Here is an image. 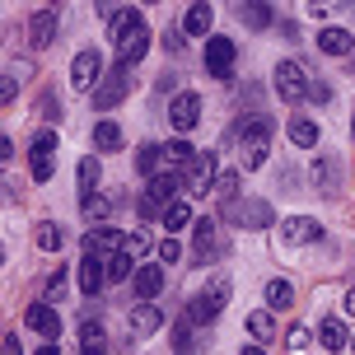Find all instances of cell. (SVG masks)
Wrapping results in <instances>:
<instances>
[{"instance_id": "1", "label": "cell", "mask_w": 355, "mask_h": 355, "mask_svg": "<svg viewBox=\"0 0 355 355\" xmlns=\"http://www.w3.org/2000/svg\"><path fill=\"white\" fill-rule=\"evenodd\" d=\"M107 37H112V47H117V66L131 71L145 52H150V24H145L141 10H112L107 15Z\"/></svg>"}, {"instance_id": "2", "label": "cell", "mask_w": 355, "mask_h": 355, "mask_svg": "<svg viewBox=\"0 0 355 355\" xmlns=\"http://www.w3.org/2000/svg\"><path fill=\"white\" fill-rule=\"evenodd\" d=\"M225 304H230V281H211L206 290H196L192 300H187V313H182V318L192 322V327H201V322L220 318V313H225Z\"/></svg>"}, {"instance_id": "3", "label": "cell", "mask_w": 355, "mask_h": 355, "mask_svg": "<svg viewBox=\"0 0 355 355\" xmlns=\"http://www.w3.org/2000/svg\"><path fill=\"white\" fill-rule=\"evenodd\" d=\"M271 136H276V122H271V117H252V122H243V150H239V159H243V168H248V173L266 164Z\"/></svg>"}, {"instance_id": "4", "label": "cell", "mask_w": 355, "mask_h": 355, "mask_svg": "<svg viewBox=\"0 0 355 355\" xmlns=\"http://www.w3.org/2000/svg\"><path fill=\"white\" fill-rule=\"evenodd\" d=\"M225 220L239 230H266V225H276V211L257 196H234V201H225Z\"/></svg>"}, {"instance_id": "5", "label": "cell", "mask_w": 355, "mask_h": 355, "mask_svg": "<svg viewBox=\"0 0 355 355\" xmlns=\"http://www.w3.org/2000/svg\"><path fill=\"white\" fill-rule=\"evenodd\" d=\"M56 131H37L33 145H28V178L33 182H52L56 178Z\"/></svg>"}, {"instance_id": "6", "label": "cell", "mask_w": 355, "mask_h": 355, "mask_svg": "<svg viewBox=\"0 0 355 355\" xmlns=\"http://www.w3.org/2000/svg\"><path fill=\"white\" fill-rule=\"evenodd\" d=\"M271 85H276V94H281L285 103H304V98H309V85H313V80L304 75L300 61H281V66L271 71Z\"/></svg>"}, {"instance_id": "7", "label": "cell", "mask_w": 355, "mask_h": 355, "mask_svg": "<svg viewBox=\"0 0 355 355\" xmlns=\"http://www.w3.org/2000/svg\"><path fill=\"white\" fill-rule=\"evenodd\" d=\"M103 75H107V66H103V56L94 52V47H85V52H75V61H71V85L80 89V94H94Z\"/></svg>"}, {"instance_id": "8", "label": "cell", "mask_w": 355, "mask_h": 355, "mask_svg": "<svg viewBox=\"0 0 355 355\" xmlns=\"http://www.w3.org/2000/svg\"><path fill=\"white\" fill-rule=\"evenodd\" d=\"M126 94H131V71L112 66V71L98 80V89H94V107H98V112H112V107L122 103Z\"/></svg>"}, {"instance_id": "9", "label": "cell", "mask_w": 355, "mask_h": 355, "mask_svg": "<svg viewBox=\"0 0 355 355\" xmlns=\"http://www.w3.org/2000/svg\"><path fill=\"white\" fill-rule=\"evenodd\" d=\"M211 187H215V155H211V150H196V159L182 168V192L206 196Z\"/></svg>"}, {"instance_id": "10", "label": "cell", "mask_w": 355, "mask_h": 355, "mask_svg": "<svg viewBox=\"0 0 355 355\" xmlns=\"http://www.w3.org/2000/svg\"><path fill=\"white\" fill-rule=\"evenodd\" d=\"M318 239H322V225L313 215H290V220H281V243L285 248H309V243H318Z\"/></svg>"}, {"instance_id": "11", "label": "cell", "mask_w": 355, "mask_h": 355, "mask_svg": "<svg viewBox=\"0 0 355 355\" xmlns=\"http://www.w3.org/2000/svg\"><path fill=\"white\" fill-rule=\"evenodd\" d=\"M234 56H239V47H234V37H206V71L215 75V80H230L234 75Z\"/></svg>"}, {"instance_id": "12", "label": "cell", "mask_w": 355, "mask_h": 355, "mask_svg": "<svg viewBox=\"0 0 355 355\" xmlns=\"http://www.w3.org/2000/svg\"><path fill=\"white\" fill-rule=\"evenodd\" d=\"M56 33H61V19H56V10H33V15H28V47H33V52L52 47Z\"/></svg>"}, {"instance_id": "13", "label": "cell", "mask_w": 355, "mask_h": 355, "mask_svg": "<svg viewBox=\"0 0 355 355\" xmlns=\"http://www.w3.org/2000/svg\"><path fill=\"white\" fill-rule=\"evenodd\" d=\"M196 122H201V98H196L192 89L173 94V103H168V126H173V131H192Z\"/></svg>"}, {"instance_id": "14", "label": "cell", "mask_w": 355, "mask_h": 355, "mask_svg": "<svg viewBox=\"0 0 355 355\" xmlns=\"http://www.w3.org/2000/svg\"><path fill=\"white\" fill-rule=\"evenodd\" d=\"M85 252H98V257L126 252V234H122V230H112V225H89V234H85Z\"/></svg>"}, {"instance_id": "15", "label": "cell", "mask_w": 355, "mask_h": 355, "mask_svg": "<svg viewBox=\"0 0 355 355\" xmlns=\"http://www.w3.org/2000/svg\"><path fill=\"white\" fill-rule=\"evenodd\" d=\"M192 252L201 257V262H211V257H220V225H215L211 215H201V220H192Z\"/></svg>"}, {"instance_id": "16", "label": "cell", "mask_w": 355, "mask_h": 355, "mask_svg": "<svg viewBox=\"0 0 355 355\" xmlns=\"http://www.w3.org/2000/svg\"><path fill=\"white\" fill-rule=\"evenodd\" d=\"M159 290H164V266L159 262L136 266V276H131V295H136L141 304H150V300H159Z\"/></svg>"}, {"instance_id": "17", "label": "cell", "mask_w": 355, "mask_h": 355, "mask_svg": "<svg viewBox=\"0 0 355 355\" xmlns=\"http://www.w3.org/2000/svg\"><path fill=\"white\" fill-rule=\"evenodd\" d=\"M145 196H150L159 211H168L173 201H182V173H159V178H150Z\"/></svg>"}, {"instance_id": "18", "label": "cell", "mask_w": 355, "mask_h": 355, "mask_svg": "<svg viewBox=\"0 0 355 355\" xmlns=\"http://www.w3.org/2000/svg\"><path fill=\"white\" fill-rule=\"evenodd\" d=\"M24 322H28L33 332H42V337H61V313H56V304H47V300L28 304V313H24Z\"/></svg>"}, {"instance_id": "19", "label": "cell", "mask_w": 355, "mask_h": 355, "mask_svg": "<svg viewBox=\"0 0 355 355\" xmlns=\"http://www.w3.org/2000/svg\"><path fill=\"white\" fill-rule=\"evenodd\" d=\"M103 262H107V257H98V252H85V257H80V295H89V300H94V295L107 285Z\"/></svg>"}, {"instance_id": "20", "label": "cell", "mask_w": 355, "mask_h": 355, "mask_svg": "<svg viewBox=\"0 0 355 355\" xmlns=\"http://www.w3.org/2000/svg\"><path fill=\"white\" fill-rule=\"evenodd\" d=\"M126 327H131V337H155V332L164 327V313L155 309V304H136L131 318H126Z\"/></svg>"}, {"instance_id": "21", "label": "cell", "mask_w": 355, "mask_h": 355, "mask_svg": "<svg viewBox=\"0 0 355 355\" xmlns=\"http://www.w3.org/2000/svg\"><path fill=\"white\" fill-rule=\"evenodd\" d=\"M313 187L327 192V196L341 192V164L332 159V155H318V159H313Z\"/></svg>"}, {"instance_id": "22", "label": "cell", "mask_w": 355, "mask_h": 355, "mask_svg": "<svg viewBox=\"0 0 355 355\" xmlns=\"http://www.w3.org/2000/svg\"><path fill=\"white\" fill-rule=\"evenodd\" d=\"M318 52H327V56H355V37H351V28H318Z\"/></svg>"}, {"instance_id": "23", "label": "cell", "mask_w": 355, "mask_h": 355, "mask_svg": "<svg viewBox=\"0 0 355 355\" xmlns=\"http://www.w3.org/2000/svg\"><path fill=\"white\" fill-rule=\"evenodd\" d=\"M211 24H215V10L206 5V0L187 5V15H182V33L187 37H211Z\"/></svg>"}, {"instance_id": "24", "label": "cell", "mask_w": 355, "mask_h": 355, "mask_svg": "<svg viewBox=\"0 0 355 355\" xmlns=\"http://www.w3.org/2000/svg\"><path fill=\"white\" fill-rule=\"evenodd\" d=\"M318 341H322V351H346V346H351V332H346L341 318H322L318 322Z\"/></svg>"}, {"instance_id": "25", "label": "cell", "mask_w": 355, "mask_h": 355, "mask_svg": "<svg viewBox=\"0 0 355 355\" xmlns=\"http://www.w3.org/2000/svg\"><path fill=\"white\" fill-rule=\"evenodd\" d=\"M239 19H243L248 28H271V24H276V10L262 5V0H239Z\"/></svg>"}, {"instance_id": "26", "label": "cell", "mask_w": 355, "mask_h": 355, "mask_svg": "<svg viewBox=\"0 0 355 355\" xmlns=\"http://www.w3.org/2000/svg\"><path fill=\"white\" fill-rule=\"evenodd\" d=\"M285 136H290V141L300 145V150H313V145H318V122H313V117H290V126H285Z\"/></svg>"}, {"instance_id": "27", "label": "cell", "mask_w": 355, "mask_h": 355, "mask_svg": "<svg viewBox=\"0 0 355 355\" xmlns=\"http://www.w3.org/2000/svg\"><path fill=\"white\" fill-rule=\"evenodd\" d=\"M192 220H196V215H192V206H187V201H173V206H168V211L159 215V225L168 230V239H178V234L187 230Z\"/></svg>"}, {"instance_id": "28", "label": "cell", "mask_w": 355, "mask_h": 355, "mask_svg": "<svg viewBox=\"0 0 355 355\" xmlns=\"http://www.w3.org/2000/svg\"><path fill=\"white\" fill-rule=\"evenodd\" d=\"M33 239H37V248H42V252H61V248H66V230H61L56 220H42V225L33 230Z\"/></svg>"}, {"instance_id": "29", "label": "cell", "mask_w": 355, "mask_h": 355, "mask_svg": "<svg viewBox=\"0 0 355 355\" xmlns=\"http://www.w3.org/2000/svg\"><path fill=\"white\" fill-rule=\"evenodd\" d=\"M266 309H290L295 304V285L285 281V276H276V281H266Z\"/></svg>"}, {"instance_id": "30", "label": "cell", "mask_w": 355, "mask_h": 355, "mask_svg": "<svg viewBox=\"0 0 355 355\" xmlns=\"http://www.w3.org/2000/svg\"><path fill=\"white\" fill-rule=\"evenodd\" d=\"M75 173H80V201H85V196H94V192H98V178H103V168H98V159H94V155H85Z\"/></svg>"}, {"instance_id": "31", "label": "cell", "mask_w": 355, "mask_h": 355, "mask_svg": "<svg viewBox=\"0 0 355 355\" xmlns=\"http://www.w3.org/2000/svg\"><path fill=\"white\" fill-rule=\"evenodd\" d=\"M136 168H141V178H159V173H168V168H164V150H159V145H141V155H136Z\"/></svg>"}, {"instance_id": "32", "label": "cell", "mask_w": 355, "mask_h": 355, "mask_svg": "<svg viewBox=\"0 0 355 355\" xmlns=\"http://www.w3.org/2000/svg\"><path fill=\"white\" fill-rule=\"evenodd\" d=\"M94 145H98V150H122V126L117 122H94Z\"/></svg>"}, {"instance_id": "33", "label": "cell", "mask_w": 355, "mask_h": 355, "mask_svg": "<svg viewBox=\"0 0 355 355\" xmlns=\"http://www.w3.org/2000/svg\"><path fill=\"white\" fill-rule=\"evenodd\" d=\"M248 332L257 337V346L276 337V318H271V309H257V313H248Z\"/></svg>"}, {"instance_id": "34", "label": "cell", "mask_w": 355, "mask_h": 355, "mask_svg": "<svg viewBox=\"0 0 355 355\" xmlns=\"http://www.w3.org/2000/svg\"><path fill=\"white\" fill-rule=\"evenodd\" d=\"M103 276H107L112 285L126 281V276H136V271H131V257H126V252H112V257L103 262Z\"/></svg>"}, {"instance_id": "35", "label": "cell", "mask_w": 355, "mask_h": 355, "mask_svg": "<svg viewBox=\"0 0 355 355\" xmlns=\"http://www.w3.org/2000/svg\"><path fill=\"white\" fill-rule=\"evenodd\" d=\"M80 206H85V215L94 220V225H103V220H107V211H112V201H107V196H98V192H94V196H85Z\"/></svg>"}, {"instance_id": "36", "label": "cell", "mask_w": 355, "mask_h": 355, "mask_svg": "<svg viewBox=\"0 0 355 355\" xmlns=\"http://www.w3.org/2000/svg\"><path fill=\"white\" fill-rule=\"evenodd\" d=\"M66 285H71V271L56 266L52 276H47V300H66Z\"/></svg>"}, {"instance_id": "37", "label": "cell", "mask_w": 355, "mask_h": 355, "mask_svg": "<svg viewBox=\"0 0 355 355\" xmlns=\"http://www.w3.org/2000/svg\"><path fill=\"white\" fill-rule=\"evenodd\" d=\"M24 75H28V66H19L15 75H0V107H5V103L19 94V80H24Z\"/></svg>"}, {"instance_id": "38", "label": "cell", "mask_w": 355, "mask_h": 355, "mask_svg": "<svg viewBox=\"0 0 355 355\" xmlns=\"http://www.w3.org/2000/svg\"><path fill=\"white\" fill-rule=\"evenodd\" d=\"M145 252H150V234H145V230H131V234H126V257L136 262V257H145Z\"/></svg>"}, {"instance_id": "39", "label": "cell", "mask_w": 355, "mask_h": 355, "mask_svg": "<svg viewBox=\"0 0 355 355\" xmlns=\"http://www.w3.org/2000/svg\"><path fill=\"white\" fill-rule=\"evenodd\" d=\"M173 351L178 355H192V322H187V318L173 327Z\"/></svg>"}, {"instance_id": "40", "label": "cell", "mask_w": 355, "mask_h": 355, "mask_svg": "<svg viewBox=\"0 0 355 355\" xmlns=\"http://www.w3.org/2000/svg\"><path fill=\"white\" fill-rule=\"evenodd\" d=\"M37 117H47V122H61V98H56V94H42V98H37Z\"/></svg>"}, {"instance_id": "41", "label": "cell", "mask_w": 355, "mask_h": 355, "mask_svg": "<svg viewBox=\"0 0 355 355\" xmlns=\"http://www.w3.org/2000/svg\"><path fill=\"white\" fill-rule=\"evenodd\" d=\"M215 192L225 196V201H234V196H239V173H234V168H230V173H220V178H215Z\"/></svg>"}, {"instance_id": "42", "label": "cell", "mask_w": 355, "mask_h": 355, "mask_svg": "<svg viewBox=\"0 0 355 355\" xmlns=\"http://www.w3.org/2000/svg\"><path fill=\"white\" fill-rule=\"evenodd\" d=\"M309 337H313V332H309L304 322H295V327L285 332V346H290V351H304V346H309Z\"/></svg>"}, {"instance_id": "43", "label": "cell", "mask_w": 355, "mask_h": 355, "mask_svg": "<svg viewBox=\"0 0 355 355\" xmlns=\"http://www.w3.org/2000/svg\"><path fill=\"white\" fill-rule=\"evenodd\" d=\"M178 257H182V243H178V239H164V243H159V266L178 262Z\"/></svg>"}, {"instance_id": "44", "label": "cell", "mask_w": 355, "mask_h": 355, "mask_svg": "<svg viewBox=\"0 0 355 355\" xmlns=\"http://www.w3.org/2000/svg\"><path fill=\"white\" fill-rule=\"evenodd\" d=\"M80 337H85V346H103V327H98V322H85Z\"/></svg>"}, {"instance_id": "45", "label": "cell", "mask_w": 355, "mask_h": 355, "mask_svg": "<svg viewBox=\"0 0 355 355\" xmlns=\"http://www.w3.org/2000/svg\"><path fill=\"white\" fill-rule=\"evenodd\" d=\"M309 98H313V103H327V98H332V85L313 80V85H309Z\"/></svg>"}, {"instance_id": "46", "label": "cell", "mask_w": 355, "mask_h": 355, "mask_svg": "<svg viewBox=\"0 0 355 355\" xmlns=\"http://www.w3.org/2000/svg\"><path fill=\"white\" fill-rule=\"evenodd\" d=\"M164 47H168V52H182V47H187V42H182V33H173V28H168V33H164Z\"/></svg>"}, {"instance_id": "47", "label": "cell", "mask_w": 355, "mask_h": 355, "mask_svg": "<svg viewBox=\"0 0 355 355\" xmlns=\"http://www.w3.org/2000/svg\"><path fill=\"white\" fill-rule=\"evenodd\" d=\"M10 159H15V141L0 131V164H10Z\"/></svg>"}, {"instance_id": "48", "label": "cell", "mask_w": 355, "mask_h": 355, "mask_svg": "<svg viewBox=\"0 0 355 355\" xmlns=\"http://www.w3.org/2000/svg\"><path fill=\"white\" fill-rule=\"evenodd\" d=\"M0 355H24V346H19V337H5V341H0Z\"/></svg>"}, {"instance_id": "49", "label": "cell", "mask_w": 355, "mask_h": 355, "mask_svg": "<svg viewBox=\"0 0 355 355\" xmlns=\"http://www.w3.org/2000/svg\"><path fill=\"white\" fill-rule=\"evenodd\" d=\"M341 304H346V313H351V318H355V285H351V290H346V300H341Z\"/></svg>"}, {"instance_id": "50", "label": "cell", "mask_w": 355, "mask_h": 355, "mask_svg": "<svg viewBox=\"0 0 355 355\" xmlns=\"http://www.w3.org/2000/svg\"><path fill=\"white\" fill-rule=\"evenodd\" d=\"M80 355H107L103 346H80Z\"/></svg>"}, {"instance_id": "51", "label": "cell", "mask_w": 355, "mask_h": 355, "mask_svg": "<svg viewBox=\"0 0 355 355\" xmlns=\"http://www.w3.org/2000/svg\"><path fill=\"white\" fill-rule=\"evenodd\" d=\"M243 355H266V351H262V346H243Z\"/></svg>"}, {"instance_id": "52", "label": "cell", "mask_w": 355, "mask_h": 355, "mask_svg": "<svg viewBox=\"0 0 355 355\" xmlns=\"http://www.w3.org/2000/svg\"><path fill=\"white\" fill-rule=\"evenodd\" d=\"M37 355H61V351H56V346H42V351H37Z\"/></svg>"}, {"instance_id": "53", "label": "cell", "mask_w": 355, "mask_h": 355, "mask_svg": "<svg viewBox=\"0 0 355 355\" xmlns=\"http://www.w3.org/2000/svg\"><path fill=\"white\" fill-rule=\"evenodd\" d=\"M351 75H355V56H351Z\"/></svg>"}, {"instance_id": "54", "label": "cell", "mask_w": 355, "mask_h": 355, "mask_svg": "<svg viewBox=\"0 0 355 355\" xmlns=\"http://www.w3.org/2000/svg\"><path fill=\"white\" fill-rule=\"evenodd\" d=\"M0 266H5V252H0Z\"/></svg>"}, {"instance_id": "55", "label": "cell", "mask_w": 355, "mask_h": 355, "mask_svg": "<svg viewBox=\"0 0 355 355\" xmlns=\"http://www.w3.org/2000/svg\"><path fill=\"white\" fill-rule=\"evenodd\" d=\"M351 131H355V117H351Z\"/></svg>"}, {"instance_id": "56", "label": "cell", "mask_w": 355, "mask_h": 355, "mask_svg": "<svg viewBox=\"0 0 355 355\" xmlns=\"http://www.w3.org/2000/svg\"><path fill=\"white\" fill-rule=\"evenodd\" d=\"M351 346H355V337H351Z\"/></svg>"}]
</instances>
